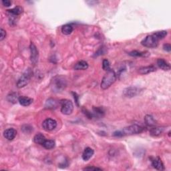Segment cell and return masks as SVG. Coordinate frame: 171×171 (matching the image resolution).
Returning a JSON list of instances; mask_svg holds the SVG:
<instances>
[{
  "label": "cell",
  "instance_id": "24",
  "mask_svg": "<svg viewBox=\"0 0 171 171\" xmlns=\"http://www.w3.org/2000/svg\"><path fill=\"white\" fill-rule=\"evenodd\" d=\"M163 130L164 128L160 127L153 128L150 130V134L153 136H158L163 133Z\"/></svg>",
  "mask_w": 171,
  "mask_h": 171
},
{
  "label": "cell",
  "instance_id": "33",
  "mask_svg": "<svg viewBox=\"0 0 171 171\" xmlns=\"http://www.w3.org/2000/svg\"><path fill=\"white\" fill-rule=\"evenodd\" d=\"M163 49H164V50H165L166 52H170L171 51V45H170V44H164Z\"/></svg>",
  "mask_w": 171,
  "mask_h": 171
},
{
  "label": "cell",
  "instance_id": "26",
  "mask_svg": "<svg viewBox=\"0 0 171 171\" xmlns=\"http://www.w3.org/2000/svg\"><path fill=\"white\" fill-rule=\"evenodd\" d=\"M167 31L165 30H163V31H159V32H156L155 33H154L153 35L155 36V37L157 38L158 40H160V39H163V38H164L167 35Z\"/></svg>",
  "mask_w": 171,
  "mask_h": 171
},
{
  "label": "cell",
  "instance_id": "21",
  "mask_svg": "<svg viewBox=\"0 0 171 171\" xmlns=\"http://www.w3.org/2000/svg\"><path fill=\"white\" fill-rule=\"evenodd\" d=\"M128 54L133 57H146L149 55V53L148 52H139L134 50L129 52Z\"/></svg>",
  "mask_w": 171,
  "mask_h": 171
},
{
  "label": "cell",
  "instance_id": "15",
  "mask_svg": "<svg viewBox=\"0 0 171 171\" xmlns=\"http://www.w3.org/2000/svg\"><path fill=\"white\" fill-rule=\"evenodd\" d=\"M157 65L160 69L164 71H169L170 70V65L169 63L164 59L160 58L157 60Z\"/></svg>",
  "mask_w": 171,
  "mask_h": 171
},
{
  "label": "cell",
  "instance_id": "29",
  "mask_svg": "<svg viewBox=\"0 0 171 171\" xmlns=\"http://www.w3.org/2000/svg\"><path fill=\"white\" fill-rule=\"evenodd\" d=\"M22 130L25 133H30L32 131H33V128L29 125H24L22 127Z\"/></svg>",
  "mask_w": 171,
  "mask_h": 171
},
{
  "label": "cell",
  "instance_id": "8",
  "mask_svg": "<svg viewBox=\"0 0 171 171\" xmlns=\"http://www.w3.org/2000/svg\"><path fill=\"white\" fill-rule=\"evenodd\" d=\"M57 126V122L52 118H47L42 123V128L45 131L50 132L54 130Z\"/></svg>",
  "mask_w": 171,
  "mask_h": 171
},
{
  "label": "cell",
  "instance_id": "12",
  "mask_svg": "<svg viewBox=\"0 0 171 171\" xmlns=\"http://www.w3.org/2000/svg\"><path fill=\"white\" fill-rule=\"evenodd\" d=\"M4 136L5 139H6L8 140H13L15 137L16 136V134H17V131H16L14 128H8V129H6L4 130Z\"/></svg>",
  "mask_w": 171,
  "mask_h": 171
},
{
  "label": "cell",
  "instance_id": "10",
  "mask_svg": "<svg viewBox=\"0 0 171 171\" xmlns=\"http://www.w3.org/2000/svg\"><path fill=\"white\" fill-rule=\"evenodd\" d=\"M60 104V102H58L55 99H53V98H49L45 102V108L46 109H51V110H54L56 109L58 107V105Z\"/></svg>",
  "mask_w": 171,
  "mask_h": 171
},
{
  "label": "cell",
  "instance_id": "25",
  "mask_svg": "<svg viewBox=\"0 0 171 171\" xmlns=\"http://www.w3.org/2000/svg\"><path fill=\"white\" fill-rule=\"evenodd\" d=\"M42 146H44L45 149L50 150L54 149L55 146V142L54 140H45L44 144H42Z\"/></svg>",
  "mask_w": 171,
  "mask_h": 171
},
{
  "label": "cell",
  "instance_id": "16",
  "mask_svg": "<svg viewBox=\"0 0 171 171\" xmlns=\"http://www.w3.org/2000/svg\"><path fill=\"white\" fill-rule=\"evenodd\" d=\"M33 102H34V100L31 98L27 96H20L19 98L18 102L23 106H28L33 103Z\"/></svg>",
  "mask_w": 171,
  "mask_h": 171
},
{
  "label": "cell",
  "instance_id": "22",
  "mask_svg": "<svg viewBox=\"0 0 171 171\" xmlns=\"http://www.w3.org/2000/svg\"><path fill=\"white\" fill-rule=\"evenodd\" d=\"M144 122H145L146 124L149 126H154L156 124V120H154V117L151 116V115H146V116H145V117H144Z\"/></svg>",
  "mask_w": 171,
  "mask_h": 171
},
{
  "label": "cell",
  "instance_id": "32",
  "mask_svg": "<svg viewBox=\"0 0 171 171\" xmlns=\"http://www.w3.org/2000/svg\"><path fill=\"white\" fill-rule=\"evenodd\" d=\"M2 4L5 7H9L12 5V2L9 0H2Z\"/></svg>",
  "mask_w": 171,
  "mask_h": 171
},
{
  "label": "cell",
  "instance_id": "4",
  "mask_svg": "<svg viewBox=\"0 0 171 171\" xmlns=\"http://www.w3.org/2000/svg\"><path fill=\"white\" fill-rule=\"evenodd\" d=\"M61 105V112L64 115H70L74 110V104L70 100L63 99L60 102Z\"/></svg>",
  "mask_w": 171,
  "mask_h": 171
},
{
  "label": "cell",
  "instance_id": "18",
  "mask_svg": "<svg viewBox=\"0 0 171 171\" xmlns=\"http://www.w3.org/2000/svg\"><path fill=\"white\" fill-rule=\"evenodd\" d=\"M20 97V96L18 94V93L17 92H12L10 94H9L6 99L8 102L13 104H15L17 103L18 102H19V98Z\"/></svg>",
  "mask_w": 171,
  "mask_h": 171
},
{
  "label": "cell",
  "instance_id": "27",
  "mask_svg": "<svg viewBox=\"0 0 171 171\" xmlns=\"http://www.w3.org/2000/svg\"><path fill=\"white\" fill-rule=\"evenodd\" d=\"M93 111L94 112L93 116H102L104 114V111L102 108H98V107H94L93 108Z\"/></svg>",
  "mask_w": 171,
  "mask_h": 171
},
{
  "label": "cell",
  "instance_id": "1",
  "mask_svg": "<svg viewBox=\"0 0 171 171\" xmlns=\"http://www.w3.org/2000/svg\"><path fill=\"white\" fill-rule=\"evenodd\" d=\"M144 128L137 124L130 125L129 126L124 128L122 130L116 131L114 132L113 135L116 137H122L125 136L133 135V134H137L141 133L143 131Z\"/></svg>",
  "mask_w": 171,
  "mask_h": 171
},
{
  "label": "cell",
  "instance_id": "9",
  "mask_svg": "<svg viewBox=\"0 0 171 171\" xmlns=\"http://www.w3.org/2000/svg\"><path fill=\"white\" fill-rule=\"evenodd\" d=\"M29 50H30V59L32 63L34 65L37 64L39 59V52L34 43L32 42L30 44Z\"/></svg>",
  "mask_w": 171,
  "mask_h": 171
},
{
  "label": "cell",
  "instance_id": "20",
  "mask_svg": "<svg viewBox=\"0 0 171 171\" xmlns=\"http://www.w3.org/2000/svg\"><path fill=\"white\" fill-rule=\"evenodd\" d=\"M45 140H46V139H45V137L43 135L42 133H38L37 134H35L34 137V142L35 144H40L42 146L45 141Z\"/></svg>",
  "mask_w": 171,
  "mask_h": 171
},
{
  "label": "cell",
  "instance_id": "7",
  "mask_svg": "<svg viewBox=\"0 0 171 171\" xmlns=\"http://www.w3.org/2000/svg\"><path fill=\"white\" fill-rule=\"evenodd\" d=\"M141 92H142V89L140 88L130 86L125 88L123 90V95L125 97L127 98H133L139 95Z\"/></svg>",
  "mask_w": 171,
  "mask_h": 171
},
{
  "label": "cell",
  "instance_id": "11",
  "mask_svg": "<svg viewBox=\"0 0 171 171\" xmlns=\"http://www.w3.org/2000/svg\"><path fill=\"white\" fill-rule=\"evenodd\" d=\"M151 164H152L153 168L158 170H164V169H165L163 161L161 160L159 157H156L153 159L151 160Z\"/></svg>",
  "mask_w": 171,
  "mask_h": 171
},
{
  "label": "cell",
  "instance_id": "5",
  "mask_svg": "<svg viewBox=\"0 0 171 171\" xmlns=\"http://www.w3.org/2000/svg\"><path fill=\"white\" fill-rule=\"evenodd\" d=\"M32 75V72L30 69H28L24 74L22 75V76L19 78L17 82V87L18 88H22L27 86L30 81V79Z\"/></svg>",
  "mask_w": 171,
  "mask_h": 171
},
{
  "label": "cell",
  "instance_id": "6",
  "mask_svg": "<svg viewBox=\"0 0 171 171\" xmlns=\"http://www.w3.org/2000/svg\"><path fill=\"white\" fill-rule=\"evenodd\" d=\"M141 44L143 46L149 48H156L159 45V40L153 34L148 35L141 42Z\"/></svg>",
  "mask_w": 171,
  "mask_h": 171
},
{
  "label": "cell",
  "instance_id": "28",
  "mask_svg": "<svg viewBox=\"0 0 171 171\" xmlns=\"http://www.w3.org/2000/svg\"><path fill=\"white\" fill-rule=\"evenodd\" d=\"M110 62L108 61L107 59H104L102 62V68L103 70L105 71H108L109 70L110 68Z\"/></svg>",
  "mask_w": 171,
  "mask_h": 171
},
{
  "label": "cell",
  "instance_id": "2",
  "mask_svg": "<svg viewBox=\"0 0 171 171\" xmlns=\"http://www.w3.org/2000/svg\"><path fill=\"white\" fill-rule=\"evenodd\" d=\"M117 75L113 70L110 69L106 71L101 82V88L103 90H106L110 88L116 80Z\"/></svg>",
  "mask_w": 171,
  "mask_h": 171
},
{
  "label": "cell",
  "instance_id": "17",
  "mask_svg": "<svg viewBox=\"0 0 171 171\" xmlns=\"http://www.w3.org/2000/svg\"><path fill=\"white\" fill-rule=\"evenodd\" d=\"M23 12H24V9H23L22 7H20V6H16V7L8 10V12L9 14L12 16H15V17L21 15Z\"/></svg>",
  "mask_w": 171,
  "mask_h": 171
},
{
  "label": "cell",
  "instance_id": "19",
  "mask_svg": "<svg viewBox=\"0 0 171 171\" xmlns=\"http://www.w3.org/2000/svg\"><path fill=\"white\" fill-rule=\"evenodd\" d=\"M88 64L86 61H80L77 62L74 65V70H85L88 69Z\"/></svg>",
  "mask_w": 171,
  "mask_h": 171
},
{
  "label": "cell",
  "instance_id": "13",
  "mask_svg": "<svg viewBox=\"0 0 171 171\" xmlns=\"http://www.w3.org/2000/svg\"><path fill=\"white\" fill-rule=\"evenodd\" d=\"M156 70V68L153 65H148V66L141 67L139 69V73L142 75H145L150 74L151 72H155Z\"/></svg>",
  "mask_w": 171,
  "mask_h": 171
},
{
  "label": "cell",
  "instance_id": "31",
  "mask_svg": "<svg viewBox=\"0 0 171 171\" xmlns=\"http://www.w3.org/2000/svg\"><path fill=\"white\" fill-rule=\"evenodd\" d=\"M83 170H102V169H100V168H98L95 166H88L84 168Z\"/></svg>",
  "mask_w": 171,
  "mask_h": 171
},
{
  "label": "cell",
  "instance_id": "3",
  "mask_svg": "<svg viewBox=\"0 0 171 171\" xmlns=\"http://www.w3.org/2000/svg\"><path fill=\"white\" fill-rule=\"evenodd\" d=\"M67 86L66 80L64 76H56L52 81L51 87L54 92H60Z\"/></svg>",
  "mask_w": 171,
  "mask_h": 171
},
{
  "label": "cell",
  "instance_id": "30",
  "mask_svg": "<svg viewBox=\"0 0 171 171\" xmlns=\"http://www.w3.org/2000/svg\"><path fill=\"white\" fill-rule=\"evenodd\" d=\"M6 37V32L3 28L0 29V41H3Z\"/></svg>",
  "mask_w": 171,
  "mask_h": 171
},
{
  "label": "cell",
  "instance_id": "14",
  "mask_svg": "<svg viewBox=\"0 0 171 171\" xmlns=\"http://www.w3.org/2000/svg\"><path fill=\"white\" fill-rule=\"evenodd\" d=\"M94 151L90 147H87L84 149L83 153H82V159L84 161L89 160L93 156Z\"/></svg>",
  "mask_w": 171,
  "mask_h": 171
},
{
  "label": "cell",
  "instance_id": "23",
  "mask_svg": "<svg viewBox=\"0 0 171 171\" xmlns=\"http://www.w3.org/2000/svg\"><path fill=\"white\" fill-rule=\"evenodd\" d=\"M74 30V28L70 24H65L62 26V32L64 35H70Z\"/></svg>",
  "mask_w": 171,
  "mask_h": 171
}]
</instances>
